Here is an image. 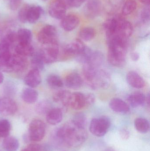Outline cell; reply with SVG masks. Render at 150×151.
Listing matches in <instances>:
<instances>
[{
    "label": "cell",
    "instance_id": "cell-1",
    "mask_svg": "<svg viewBox=\"0 0 150 151\" xmlns=\"http://www.w3.org/2000/svg\"><path fill=\"white\" fill-rule=\"evenodd\" d=\"M55 137L60 143L68 147H77L86 141L88 134L84 128L78 127L71 121L60 127Z\"/></svg>",
    "mask_w": 150,
    "mask_h": 151
},
{
    "label": "cell",
    "instance_id": "cell-2",
    "mask_svg": "<svg viewBox=\"0 0 150 151\" xmlns=\"http://www.w3.org/2000/svg\"><path fill=\"white\" fill-rule=\"evenodd\" d=\"M107 42L108 46L107 58L110 63L117 67L123 66L126 62L127 40L112 36L107 37Z\"/></svg>",
    "mask_w": 150,
    "mask_h": 151
},
{
    "label": "cell",
    "instance_id": "cell-3",
    "mask_svg": "<svg viewBox=\"0 0 150 151\" xmlns=\"http://www.w3.org/2000/svg\"><path fill=\"white\" fill-rule=\"evenodd\" d=\"M111 126V121L108 117L102 116L92 120L90 130L92 134L98 137L104 136Z\"/></svg>",
    "mask_w": 150,
    "mask_h": 151
},
{
    "label": "cell",
    "instance_id": "cell-4",
    "mask_svg": "<svg viewBox=\"0 0 150 151\" xmlns=\"http://www.w3.org/2000/svg\"><path fill=\"white\" fill-rule=\"evenodd\" d=\"M45 124L41 119H36L31 122L29 127V136L31 141L38 142L45 134Z\"/></svg>",
    "mask_w": 150,
    "mask_h": 151
},
{
    "label": "cell",
    "instance_id": "cell-5",
    "mask_svg": "<svg viewBox=\"0 0 150 151\" xmlns=\"http://www.w3.org/2000/svg\"><path fill=\"white\" fill-rule=\"evenodd\" d=\"M56 35V28L51 25H46L39 32L38 40L43 45H48L57 42Z\"/></svg>",
    "mask_w": 150,
    "mask_h": 151
},
{
    "label": "cell",
    "instance_id": "cell-6",
    "mask_svg": "<svg viewBox=\"0 0 150 151\" xmlns=\"http://www.w3.org/2000/svg\"><path fill=\"white\" fill-rule=\"evenodd\" d=\"M44 46L45 47L40 52L45 63L50 64L55 62L60 52L58 42Z\"/></svg>",
    "mask_w": 150,
    "mask_h": 151
},
{
    "label": "cell",
    "instance_id": "cell-7",
    "mask_svg": "<svg viewBox=\"0 0 150 151\" xmlns=\"http://www.w3.org/2000/svg\"><path fill=\"white\" fill-rule=\"evenodd\" d=\"M28 62L26 57L18 54L11 55L6 71L23 72L27 69Z\"/></svg>",
    "mask_w": 150,
    "mask_h": 151
},
{
    "label": "cell",
    "instance_id": "cell-8",
    "mask_svg": "<svg viewBox=\"0 0 150 151\" xmlns=\"http://www.w3.org/2000/svg\"><path fill=\"white\" fill-rule=\"evenodd\" d=\"M133 32V27L130 22L126 19L118 17L115 32L110 36H116L127 40L128 38L132 35Z\"/></svg>",
    "mask_w": 150,
    "mask_h": 151
},
{
    "label": "cell",
    "instance_id": "cell-9",
    "mask_svg": "<svg viewBox=\"0 0 150 151\" xmlns=\"http://www.w3.org/2000/svg\"><path fill=\"white\" fill-rule=\"evenodd\" d=\"M111 78L107 72L103 70H99L94 78L88 85L92 89L105 88L110 84Z\"/></svg>",
    "mask_w": 150,
    "mask_h": 151
},
{
    "label": "cell",
    "instance_id": "cell-10",
    "mask_svg": "<svg viewBox=\"0 0 150 151\" xmlns=\"http://www.w3.org/2000/svg\"><path fill=\"white\" fill-rule=\"evenodd\" d=\"M18 110L16 103L9 98H4L0 99V114L5 116L15 114Z\"/></svg>",
    "mask_w": 150,
    "mask_h": 151
},
{
    "label": "cell",
    "instance_id": "cell-11",
    "mask_svg": "<svg viewBox=\"0 0 150 151\" xmlns=\"http://www.w3.org/2000/svg\"><path fill=\"white\" fill-rule=\"evenodd\" d=\"M87 106L85 94L76 92L71 94L68 106L76 110H81Z\"/></svg>",
    "mask_w": 150,
    "mask_h": 151
},
{
    "label": "cell",
    "instance_id": "cell-12",
    "mask_svg": "<svg viewBox=\"0 0 150 151\" xmlns=\"http://www.w3.org/2000/svg\"><path fill=\"white\" fill-rule=\"evenodd\" d=\"M66 7L58 0L53 2L49 7L48 12L51 17L58 19H62L66 16Z\"/></svg>",
    "mask_w": 150,
    "mask_h": 151
},
{
    "label": "cell",
    "instance_id": "cell-13",
    "mask_svg": "<svg viewBox=\"0 0 150 151\" xmlns=\"http://www.w3.org/2000/svg\"><path fill=\"white\" fill-rule=\"evenodd\" d=\"M84 42L80 39H76L65 46L64 48L65 54L69 55H77L85 48Z\"/></svg>",
    "mask_w": 150,
    "mask_h": 151
},
{
    "label": "cell",
    "instance_id": "cell-14",
    "mask_svg": "<svg viewBox=\"0 0 150 151\" xmlns=\"http://www.w3.org/2000/svg\"><path fill=\"white\" fill-rule=\"evenodd\" d=\"M41 82V77L40 71L33 69L29 72L24 78V83L31 88H36Z\"/></svg>",
    "mask_w": 150,
    "mask_h": 151
},
{
    "label": "cell",
    "instance_id": "cell-15",
    "mask_svg": "<svg viewBox=\"0 0 150 151\" xmlns=\"http://www.w3.org/2000/svg\"><path fill=\"white\" fill-rule=\"evenodd\" d=\"M79 23L80 19L77 16L70 14L65 16L62 19L61 26L65 31L70 32L76 28Z\"/></svg>",
    "mask_w": 150,
    "mask_h": 151
},
{
    "label": "cell",
    "instance_id": "cell-16",
    "mask_svg": "<svg viewBox=\"0 0 150 151\" xmlns=\"http://www.w3.org/2000/svg\"><path fill=\"white\" fill-rule=\"evenodd\" d=\"M85 14L89 18H94L99 14L101 4L99 0H89L85 6Z\"/></svg>",
    "mask_w": 150,
    "mask_h": 151
},
{
    "label": "cell",
    "instance_id": "cell-17",
    "mask_svg": "<svg viewBox=\"0 0 150 151\" xmlns=\"http://www.w3.org/2000/svg\"><path fill=\"white\" fill-rule=\"evenodd\" d=\"M127 80L129 85L136 88H142L145 85L143 78L136 72H129L127 74Z\"/></svg>",
    "mask_w": 150,
    "mask_h": 151
},
{
    "label": "cell",
    "instance_id": "cell-18",
    "mask_svg": "<svg viewBox=\"0 0 150 151\" xmlns=\"http://www.w3.org/2000/svg\"><path fill=\"white\" fill-rule=\"evenodd\" d=\"M65 83L68 88L76 89L80 88L82 85L83 80L78 73L75 72L70 73L65 80Z\"/></svg>",
    "mask_w": 150,
    "mask_h": 151
},
{
    "label": "cell",
    "instance_id": "cell-19",
    "mask_svg": "<svg viewBox=\"0 0 150 151\" xmlns=\"http://www.w3.org/2000/svg\"><path fill=\"white\" fill-rule=\"evenodd\" d=\"M110 108L114 111L120 113H127L130 110L128 105L122 99L113 98L109 103Z\"/></svg>",
    "mask_w": 150,
    "mask_h": 151
},
{
    "label": "cell",
    "instance_id": "cell-20",
    "mask_svg": "<svg viewBox=\"0 0 150 151\" xmlns=\"http://www.w3.org/2000/svg\"><path fill=\"white\" fill-rule=\"evenodd\" d=\"M63 119V112L60 108H51L46 114V120L50 125H56Z\"/></svg>",
    "mask_w": 150,
    "mask_h": 151
},
{
    "label": "cell",
    "instance_id": "cell-21",
    "mask_svg": "<svg viewBox=\"0 0 150 151\" xmlns=\"http://www.w3.org/2000/svg\"><path fill=\"white\" fill-rule=\"evenodd\" d=\"M103 54L99 51H93L88 62L84 64H87L96 70H99L104 62Z\"/></svg>",
    "mask_w": 150,
    "mask_h": 151
},
{
    "label": "cell",
    "instance_id": "cell-22",
    "mask_svg": "<svg viewBox=\"0 0 150 151\" xmlns=\"http://www.w3.org/2000/svg\"><path fill=\"white\" fill-rule=\"evenodd\" d=\"M16 54L24 57L32 56L34 54V49L31 43L22 44L18 43L15 48Z\"/></svg>",
    "mask_w": 150,
    "mask_h": 151
},
{
    "label": "cell",
    "instance_id": "cell-23",
    "mask_svg": "<svg viewBox=\"0 0 150 151\" xmlns=\"http://www.w3.org/2000/svg\"><path fill=\"white\" fill-rule=\"evenodd\" d=\"M43 12V9L41 6H30L27 15V22L31 24L36 23Z\"/></svg>",
    "mask_w": 150,
    "mask_h": 151
},
{
    "label": "cell",
    "instance_id": "cell-24",
    "mask_svg": "<svg viewBox=\"0 0 150 151\" xmlns=\"http://www.w3.org/2000/svg\"><path fill=\"white\" fill-rule=\"evenodd\" d=\"M146 96L142 93L136 92L129 96V103L134 108L142 106L146 102Z\"/></svg>",
    "mask_w": 150,
    "mask_h": 151
},
{
    "label": "cell",
    "instance_id": "cell-25",
    "mask_svg": "<svg viewBox=\"0 0 150 151\" xmlns=\"http://www.w3.org/2000/svg\"><path fill=\"white\" fill-rule=\"evenodd\" d=\"M38 93L32 88H26L23 91L22 94V99L25 103L32 104L38 100Z\"/></svg>",
    "mask_w": 150,
    "mask_h": 151
},
{
    "label": "cell",
    "instance_id": "cell-26",
    "mask_svg": "<svg viewBox=\"0 0 150 151\" xmlns=\"http://www.w3.org/2000/svg\"><path fill=\"white\" fill-rule=\"evenodd\" d=\"M71 93L66 90H61L56 92L53 96L55 103H60L65 107L68 106L69 101Z\"/></svg>",
    "mask_w": 150,
    "mask_h": 151
},
{
    "label": "cell",
    "instance_id": "cell-27",
    "mask_svg": "<svg viewBox=\"0 0 150 151\" xmlns=\"http://www.w3.org/2000/svg\"><path fill=\"white\" fill-rule=\"evenodd\" d=\"M2 145L6 151H16L19 147V142L16 137L9 136L4 138Z\"/></svg>",
    "mask_w": 150,
    "mask_h": 151
},
{
    "label": "cell",
    "instance_id": "cell-28",
    "mask_svg": "<svg viewBox=\"0 0 150 151\" xmlns=\"http://www.w3.org/2000/svg\"><path fill=\"white\" fill-rule=\"evenodd\" d=\"M118 17H113L107 19L103 24L107 37L112 36L115 32L118 22Z\"/></svg>",
    "mask_w": 150,
    "mask_h": 151
},
{
    "label": "cell",
    "instance_id": "cell-29",
    "mask_svg": "<svg viewBox=\"0 0 150 151\" xmlns=\"http://www.w3.org/2000/svg\"><path fill=\"white\" fill-rule=\"evenodd\" d=\"M17 36L18 43L28 44L31 43L32 38V35L31 32L29 29L22 28L18 31Z\"/></svg>",
    "mask_w": 150,
    "mask_h": 151
},
{
    "label": "cell",
    "instance_id": "cell-30",
    "mask_svg": "<svg viewBox=\"0 0 150 151\" xmlns=\"http://www.w3.org/2000/svg\"><path fill=\"white\" fill-rule=\"evenodd\" d=\"M96 34V31L93 27H84L80 30L79 35L83 40L90 41L95 37Z\"/></svg>",
    "mask_w": 150,
    "mask_h": 151
},
{
    "label": "cell",
    "instance_id": "cell-31",
    "mask_svg": "<svg viewBox=\"0 0 150 151\" xmlns=\"http://www.w3.org/2000/svg\"><path fill=\"white\" fill-rule=\"evenodd\" d=\"M45 64L40 51L37 53H34L31 60V65L33 69L38 70L39 71L42 70L44 69Z\"/></svg>",
    "mask_w": 150,
    "mask_h": 151
},
{
    "label": "cell",
    "instance_id": "cell-32",
    "mask_svg": "<svg viewBox=\"0 0 150 151\" xmlns=\"http://www.w3.org/2000/svg\"><path fill=\"white\" fill-rule=\"evenodd\" d=\"M134 126L138 132L146 133L149 129V123L148 120L144 118H137L134 121Z\"/></svg>",
    "mask_w": 150,
    "mask_h": 151
},
{
    "label": "cell",
    "instance_id": "cell-33",
    "mask_svg": "<svg viewBox=\"0 0 150 151\" xmlns=\"http://www.w3.org/2000/svg\"><path fill=\"white\" fill-rule=\"evenodd\" d=\"M47 82L49 86L53 88H58L62 87L63 83L59 76L55 74L49 75L47 79Z\"/></svg>",
    "mask_w": 150,
    "mask_h": 151
},
{
    "label": "cell",
    "instance_id": "cell-34",
    "mask_svg": "<svg viewBox=\"0 0 150 151\" xmlns=\"http://www.w3.org/2000/svg\"><path fill=\"white\" fill-rule=\"evenodd\" d=\"M11 126L9 122L7 119L0 120V137H5L9 136Z\"/></svg>",
    "mask_w": 150,
    "mask_h": 151
},
{
    "label": "cell",
    "instance_id": "cell-35",
    "mask_svg": "<svg viewBox=\"0 0 150 151\" xmlns=\"http://www.w3.org/2000/svg\"><path fill=\"white\" fill-rule=\"evenodd\" d=\"M93 51L91 49L85 47L83 50L77 55V60L84 64L86 63L90 59Z\"/></svg>",
    "mask_w": 150,
    "mask_h": 151
},
{
    "label": "cell",
    "instance_id": "cell-36",
    "mask_svg": "<svg viewBox=\"0 0 150 151\" xmlns=\"http://www.w3.org/2000/svg\"><path fill=\"white\" fill-rule=\"evenodd\" d=\"M137 7V4L134 0H128L124 4L122 9V14L127 16L134 12Z\"/></svg>",
    "mask_w": 150,
    "mask_h": 151
},
{
    "label": "cell",
    "instance_id": "cell-37",
    "mask_svg": "<svg viewBox=\"0 0 150 151\" xmlns=\"http://www.w3.org/2000/svg\"><path fill=\"white\" fill-rule=\"evenodd\" d=\"M71 121L76 126L85 128L86 123V116L82 113H77L75 114Z\"/></svg>",
    "mask_w": 150,
    "mask_h": 151
},
{
    "label": "cell",
    "instance_id": "cell-38",
    "mask_svg": "<svg viewBox=\"0 0 150 151\" xmlns=\"http://www.w3.org/2000/svg\"><path fill=\"white\" fill-rule=\"evenodd\" d=\"M51 105L47 101H41L37 105L36 111L39 114H47L48 111L51 109Z\"/></svg>",
    "mask_w": 150,
    "mask_h": 151
},
{
    "label": "cell",
    "instance_id": "cell-39",
    "mask_svg": "<svg viewBox=\"0 0 150 151\" xmlns=\"http://www.w3.org/2000/svg\"><path fill=\"white\" fill-rule=\"evenodd\" d=\"M10 51L0 53V67L6 71L11 57Z\"/></svg>",
    "mask_w": 150,
    "mask_h": 151
},
{
    "label": "cell",
    "instance_id": "cell-40",
    "mask_svg": "<svg viewBox=\"0 0 150 151\" xmlns=\"http://www.w3.org/2000/svg\"><path fill=\"white\" fill-rule=\"evenodd\" d=\"M30 7V5L28 4H25L18 12V19L22 23H25L27 22V15Z\"/></svg>",
    "mask_w": 150,
    "mask_h": 151
},
{
    "label": "cell",
    "instance_id": "cell-41",
    "mask_svg": "<svg viewBox=\"0 0 150 151\" xmlns=\"http://www.w3.org/2000/svg\"><path fill=\"white\" fill-rule=\"evenodd\" d=\"M150 7L149 5H147L144 7L141 13V18L143 22L144 23L149 21L150 19Z\"/></svg>",
    "mask_w": 150,
    "mask_h": 151
},
{
    "label": "cell",
    "instance_id": "cell-42",
    "mask_svg": "<svg viewBox=\"0 0 150 151\" xmlns=\"http://www.w3.org/2000/svg\"><path fill=\"white\" fill-rule=\"evenodd\" d=\"M20 151H41V145L36 143L30 144Z\"/></svg>",
    "mask_w": 150,
    "mask_h": 151
},
{
    "label": "cell",
    "instance_id": "cell-43",
    "mask_svg": "<svg viewBox=\"0 0 150 151\" xmlns=\"http://www.w3.org/2000/svg\"><path fill=\"white\" fill-rule=\"evenodd\" d=\"M21 0H10L9 3L10 8L12 10L17 9L21 5Z\"/></svg>",
    "mask_w": 150,
    "mask_h": 151
},
{
    "label": "cell",
    "instance_id": "cell-44",
    "mask_svg": "<svg viewBox=\"0 0 150 151\" xmlns=\"http://www.w3.org/2000/svg\"><path fill=\"white\" fill-rule=\"evenodd\" d=\"M86 104L87 105H90L94 103L95 101V96L92 93H88L85 95Z\"/></svg>",
    "mask_w": 150,
    "mask_h": 151
},
{
    "label": "cell",
    "instance_id": "cell-45",
    "mask_svg": "<svg viewBox=\"0 0 150 151\" xmlns=\"http://www.w3.org/2000/svg\"><path fill=\"white\" fill-rule=\"evenodd\" d=\"M58 1L60 2L67 9L73 7L74 0H58Z\"/></svg>",
    "mask_w": 150,
    "mask_h": 151
},
{
    "label": "cell",
    "instance_id": "cell-46",
    "mask_svg": "<svg viewBox=\"0 0 150 151\" xmlns=\"http://www.w3.org/2000/svg\"><path fill=\"white\" fill-rule=\"evenodd\" d=\"M87 0H74L73 7L74 8H79L83 3L86 1Z\"/></svg>",
    "mask_w": 150,
    "mask_h": 151
},
{
    "label": "cell",
    "instance_id": "cell-47",
    "mask_svg": "<svg viewBox=\"0 0 150 151\" xmlns=\"http://www.w3.org/2000/svg\"><path fill=\"white\" fill-rule=\"evenodd\" d=\"M131 58L133 61H136L140 58L139 54L136 52H132L131 54Z\"/></svg>",
    "mask_w": 150,
    "mask_h": 151
},
{
    "label": "cell",
    "instance_id": "cell-48",
    "mask_svg": "<svg viewBox=\"0 0 150 151\" xmlns=\"http://www.w3.org/2000/svg\"><path fill=\"white\" fill-rule=\"evenodd\" d=\"M120 135L121 137L124 139H128L129 137V133L126 130H122L120 132Z\"/></svg>",
    "mask_w": 150,
    "mask_h": 151
},
{
    "label": "cell",
    "instance_id": "cell-49",
    "mask_svg": "<svg viewBox=\"0 0 150 151\" xmlns=\"http://www.w3.org/2000/svg\"><path fill=\"white\" fill-rule=\"evenodd\" d=\"M51 149L48 145H41V151H50Z\"/></svg>",
    "mask_w": 150,
    "mask_h": 151
},
{
    "label": "cell",
    "instance_id": "cell-50",
    "mask_svg": "<svg viewBox=\"0 0 150 151\" xmlns=\"http://www.w3.org/2000/svg\"><path fill=\"white\" fill-rule=\"evenodd\" d=\"M141 2L147 5H149L150 0H139Z\"/></svg>",
    "mask_w": 150,
    "mask_h": 151
},
{
    "label": "cell",
    "instance_id": "cell-51",
    "mask_svg": "<svg viewBox=\"0 0 150 151\" xmlns=\"http://www.w3.org/2000/svg\"><path fill=\"white\" fill-rule=\"evenodd\" d=\"M4 81V76L0 72V84L2 83Z\"/></svg>",
    "mask_w": 150,
    "mask_h": 151
},
{
    "label": "cell",
    "instance_id": "cell-52",
    "mask_svg": "<svg viewBox=\"0 0 150 151\" xmlns=\"http://www.w3.org/2000/svg\"><path fill=\"white\" fill-rule=\"evenodd\" d=\"M106 151H114V150H112V149H108V150H107Z\"/></svg>",
    "mask_w": 150,
    "mask_h": 151
},
{
    "label": "cell",
    "instance_id": "cell-53",
    "mask_svg": "<svg viewBox=\"0 0 150 151\" xmlns=\"http://www.w3.org/2000/svg\"><path fill=\"white\" fill-rule=\"evenodd\" d=\"M43 1H46V0H43Z\"/></svg>",
    "mask_w": 150,
    "mask_h": 151
},
{
    "label": "cell",
    "instance_id": "cell-54",
    "mask_svg": "<svg viewBox=\"0 0 150 151\" xmlns=\"http://www.w3.org/2000/svg\"><path fill=\"white\" fill-rule=\"evenodd\" d=\"M0 138H1V137H0Z\"/></svg>",
    "mask_w": 150,
    "mask_h": 151
},
{
    "label": "cell",
    "instance_id": "cell-55",
    "mask_svg": "<svg viewBox=\"0 0 150 151\" xmlns=\"http://www.w3.org/2000/svg\"></svg>",
    "mask_w": 150,
    "mask_h": 151
}]
</instances>
